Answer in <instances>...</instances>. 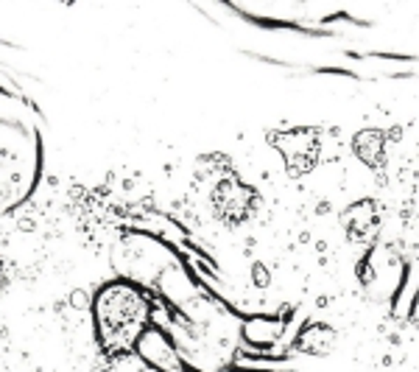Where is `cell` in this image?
<instances>
[{"label": "cell", "instance_id": "1", "mask_svg": "<svg viewBox=\"0 0 419 372\" xmlns=\"http://www.w3.org/2000/svg\"><path fill=\"white\" fill-rule=\"evenodd\" d=\"M148 322L146 297L129 283H112L96 300V325L106 350L123 353L137 345Z\"/></svg>", "mask_w": 419, "mask_h": 372}, {"label": "cell", "instance_id": "2", "mask_svg": "<svg viewBox=\"0 0 419 372\" xmlns=\"http://www.w3.org/2000/svg\"><path fill=\"white\" fill-rule=\"evenodd\" d=\"M400 280H403V269H400V260L394 257V252L386 247L372 249L363 263V283L372 291H378L380 297H392L400 288Z\"/></svg>", "mask_w": 419, "mask_h": 372}, {"label": "cell", "instance_id": "3", "mask_svg": "<svg viewBox=\"0 0 419 372\" xmlns=\"http://www.w3.org/2000/svg\"><path fill=\"white\" fill-rule=\"evenodd\" d=\"M254 199H257L254 191H252L249 185L238 182V179H224V182L215 188V193H212V202H215L218 216H221L224 222H229V224L243 222V219L249 216Z\"/></svg>", "mask_w": 419, "mask_h": 372}, {"label": "cell", "instance_id": "4", "mask_svg": "<svg viewBox=\"0 0 419 372\" xmlns=\"http://www.w3.org/2000/svg\"><path fill=\"white\" fill-rule=\"evenodd\" d=\"M271 143L280 148V154L288 160V168L294 174H305L311 165L316 162V132L308 129H299V132H285V134H277L271 137Z\"/></svg>", "mask_w": 419, "mask_h": 372}, {"label": "cell", "instance_id": "5", "mask_svg": "<svg viewBox=\"0 0 419 372\" xmlns=\"http://www.w3.org/2000/svg\"><path fill=\"white\" fill-rule=\"evenodd\" d=\"M134 350H137L154 370L162 372V370H176V367H179L176 359H174L171 345L165 342V336H162L160 331H143V336L137 339Z\"/></svg>", "mask_w": 419, "mask_h": 372}, {"label": "cell", "instance_id": "6", "mask_svg": "<svg viewBox=\"0 0 419 372\" xmlns=\"http://www.w3.org/2000/svg\"><path fill=\"white\" fill-rule=\"evenodd\" d=\"M375 222H378V210H375V205L369 199L349 205L344 210V216H341L344 230L349 233V238H358V241H363L375 230Z\"/></svg>", "mask_w": 419, "mask_h": 372}, {"label": "cell", "instance_id": "7", "mask_svg": "<svg viewBox=\"0 0 419 372\" xmlns=\"http://www.w3.org/2000/svg\"><path fill=\"white\" fill-rule=\"evenodd\" d=\"M243 339L254 347H269L274 345L280 336H283V319H274V316H252L243 322L240 328Z\"/></svg>", "mask_w": 419, "mask_h": 372}, {"label": "cell", "instance_id": "8", "mask_svg": "<svg viewBox=\"0 0 419 372\" xmlns=\"http://www.w3.org/2000/svg\"><path fill=\"white\" fill-rule=\"evenodd\" d=\"M352 148L358 154V160L369 168H378L383 162V154H386V134L380 129H363L355 134L352 140Z\"/></svg>", "mask_w": 419, "mask_h": 372}, {"label": "cell", "instance_id": "9", "mask_svg": "<svg viewBox=\"0 0 419 372\" xmlns=\"http://www.w3.org/2000/svg\"><path fill=\"white\" fill-rule=\"evenodd\" d=\"M333 345H335V331L327 328V325H318V322L308 325L299 333V342H297V347L308 356H327L333 350Z\"/></svg>", "mask_w": 419, "mask_h": 372}, {"label": "cell", "instance_id": "10", "mask_svg": "<svg viewBox=\"0 0 419 372\" xmlns=\"http://www.w3.org/2000/svg\"><path fill=\"white\" fill-rule=\"evenodd\" d=\"M252 283H254V288H269L271 274H269V269L263 263H254L252 266Z\"/></svg>", "mask_w": 419, "mask_h": 372}, {"label": "cell", "instance_id": "11", "mask_svg": "<svg viewBox=\"0 0 419 372\" xmlns=\"http://www.w3.org/2000/svg\"><path fill=\"white\" fill-rule=\"evenodd\" d=\"M70 305H73L76 311H87V308H90V294H87V291H73V294H70Z\"/></svg>", "mask_w": 419, "mask_h": 372}, {"label": "cell", "instance_id": "12", "mask_svg": "<svg viewBox=\"0 0 419 372\" xmlns=\"http://www.w3.org/2000/svg\"><path fill=\"white\" fill-rule=\"evenodd\" d=\"M0 286H3V269H0Z\"/></svg>", "mask_w": 419, "mask_h": 372}, {"label": "cell", "instance_id": "13", "mask_svg": "<svg viewBox=\"0 0 419 372\" xmlns=\"http://www.w3.org/2000/svg\"><path fill=\"white\" fill-rule=\"evenodd\" d=\"M146 372H160V370H154V367H151V370H146Z\"/></svg>", "mask_w": 419, "mask_h": 372}]
</instances>
